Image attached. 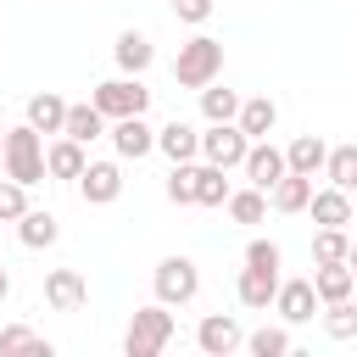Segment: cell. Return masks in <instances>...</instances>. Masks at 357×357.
I'll return each instance as SVG.
<instances>
[{"mask_svg":"<svg viewBox=\"0 0 357 357\" xmlns=\"http://www.w3.org/2000/svg\"><path fill=\"white\" fill-rule=\"evenodd\" d=\"M6 178H17V184H45V134L33 128V123H17V128H6Z\"/></svg>","mask_w":357,"mask_h":357,"instance_id":"cell-1","label":"cell"},{"mask_svg":"<svg viewBox=\"0 0 357 357\" xmlns=\"http://www.w3.org/2000/svg\"><path fill=\"white\" fill-rule=\"evenodd\" d=\"M218 73H223V39L195 33L190 45H178V56H173V78H178L184 89H206Z\"/></svg>","mask_w":357,"mask_h":357,"instance_id":"cell-2","label":"cell"},{"mask_svg":"<svg viewBox=\"0 0 357 357\" xmlns=\"http://www.w3.org/2000/svg\"><path fill=\"white\" fill-rule=\"evenodd\" d=\"M167 340H173V312H167L162 301H151V307H134V318H128V335H123V351H128V357H156Z\"/></svg>","mask_w":357,"mask_h":357,"instance_id":"cell-3","label":"cell"},{"mask_svg":"<svg viewBox=\"0 0 357 357\" xmlns=\"http://www.w3.org/2000/svg\"><path fill=\"white\" fill-rule=\"evenodd\" d=\"M89 106L100 112V117H145V106H151V89L134 78V73H123V78H106V84H95V95H89Z\"/></svg>","mask_w":357,"mask_h":357,"instance_id":"cell-4","label":"cell"},{"mask_svg":"<svg viewBox=\"0 0 357 357\" xmlns=\"http://www.w3.org/2000/svg\"><path fill=\"white\" fill-rule=\"evenodd\" d=\"M151 284H156V301H162V307H184V301H195L201 273H195L190 257H162L156 273H151Z\"/></svg>","mask_w":357,"mask_h":357,"instance_id":"cell-5","label":"cell"},{"mask_svg":"<svg viewBox=\"0 0 357 357\" xmlns=\"http://www.w3.org/2000/svg\"><path fill=\"white\" fill-rule=\"evenodd\" d=\"M245 151H251V139L240 134V123H212L206 134H201V156L212 162V167H240L245 162Z\"/></svg>","mask_w":357,"mask_h":357,"instance_id":"cell-6","label":"cell"},{"mask_svg":"<svg viewBox=\"0 0 357 357\" xmlns=\"http://www.w3.org/2000/svg\"><path fill=\"white\" fill-rule=\"evenodd\" d=\"M78 195H84L89 206H112V201L123 195V167H117V162H84Z\"/></svg>","mask_w":357,"mask_h":357,"instance_id":"cell-7","label":"cell"},{"mask_svg":"<svg viewBox=\"0 0 357 357\" xmlns=\"http://www.w3.org/2000/svg\"><path fill=\"white\" fill-rule=\"evenodd\" d=\"M240 167H245V178H251L262 195L290 173V167H284V151H279V145H268V139H251V151H245V162H240Z\"/></svg>","mask_w":357,"mask_h":357,"instance_id":"cell-8","label":"cell"},{"mask_svg":"<svg viewBox=\"0 0 357 357\" xmlns=\"http://www.w3.org/2000/svg\"><path fill=\"white\" fill-rule=\"evenodd\" d=\"M195 346H201L206 357H229V351L245 346V335H240V324H234L229 312H206L201 329H195Z\"/></svg>","mask_w":357,"mask_h":357,"instance_id":"cell-9","label":"cell"},{"mask_svg":"<svg viewBox=\"0 0 357 357\" xmlns=\"http://www.w3.org/2000/svg\"><path fill=\"white\" fill-rule=\"evenodd\" d=\"M112 145H117L123 162H139V156L156 151V128H151L145 117H117V123H112Z\"/></svg>","mask_w":357,"mask_h":357,"instance_id":"cell-10","label":"cell"},{"mask_svg":"<svg viewBox=\"0 0 357 357\" xmlns=\"http://www.w3.org/2000/svg\"><path fill=\"white\" fill-rule=\"evenodd\" d=\"M273 307H279L284 324H307V318L318 312V290H312V279H284V284L273 290Z\"/></svg>","mask_w":357,"mask_h":357,"instance_id":"cell-11","label":"cell"},{"mask_svg":"<svg viewBox=\"0 0 357 357\" xmlns=\"http://www.w3.org/2000/svg\"><path fill=\"white\" fill-rule=\"evenodd\" d=\"M273 290H279V268H240V284H234V296H240V307H251V312H262V307H273Z\"/></svg>","mask_w":357,"mask_h":357,"instance_id":"cell-12","label":"cell"},{"mask_svg":"<svg viewBox=\"0 0 357 357\" xmlns=\"http://www.w3.org/2000/svg\"><path fill=\"white\" fill-rule=\"evenodd\" d=\"M156 151H162L167 162H195V156H201V134H195L190 123H178V117H173V123H162V128H156Z\"/></svg>","mask_w":357,"mask_h":357,"instance_id":"cell-13","label":"cell"},{"mask_svg":"<svg viewBox=\"0 0 357 357\" xmlns=\"http://www.w3.org/2000/svg\"><path fill=\"white\" fill-rule=\"evenodd\" d=\"M84 296H89V290H84V273H78V268H56V273L45 279V301H50L56 312H78Z\"/></svg>","mask_w":357,"mask_h":357,"instance_id":"cell-14","label":"cell"},{"mask_svg":"<svg viewBox=\"0 0 357 357\" xmlns=\"http://www.w3.org/2000/svg\"><path fill=\"white\" fill-rule=\"evenodd\" d=\"M112 56H117V67H123V73H134V78H139V73L156 61V45H151L139 28H123V33H117V45H112Z\"/></svg>","mask_w":357,"mask_h":357,"instance_id":"cell-15","label":"cell"},{"mask_svg":"<svg viewBox=\"0 0 357 357\" xmlns=\"http://www.w3.org/2000/svg\"><path fill=\"white\" fill-rule=\"evenodd\" d=\"M234 123H240V134H245V139H268V134H273V123H279V106H273L268 95H251V100H240Z\"/></svg>","mask_w":357,"mask_h":357,"instance_id":"cell-16","label":"cell"},{"mask_svg":"<svg viewBox=\"0 0 357 357\" xmlns=\"http://www.w3.org/2000/svg\"><path fill=\"white\" fill-rule=\"evenodd\" d=\"M324 156H329V145H324L318 134H296V139L284 145V167H290V173H301V178L324 173Z\"/></svg>","mask_w":357,"mask_h":357,"instance_id":"cell-17","label":"cell"},{"mask_svg":"<svg viewBox=\"0 0 357 357\" xmlns=\"http://www.w3.org/2000/svg\"><path fill=\"white\" fill-rule=\"evenodd\" d=\"M307 206H312V223H318V229H346V223H351V195L335 190V184H329V190H312Z\"/></svg>","mask_w":357,"mask_h":357,"instance_id":"cell-18","label":"cell"},{"mask_svg":"<svg viewBox=\"0 0 357 357\" xmlns=\"http://www.w3.org/2000/svg\"><path fill=\"white\" fill-rule=\"evenodd\" d=\"M84 162H89V156H84V145H78V139H67V134H56V145H45V173H50V178H78V173H84Z\"/></svg>","mask_w":357,"mask_h":357,"instance_id":"cell-19","label":"cell"},{"mask_svg":"<svg viewBox=\"0 0 357 357\" xmlns=\"http://www.w3.org/2000/svg\"><path fill=\"white\" fill-rule=\"evenodd\" d=\"M312 290H318V307H324V301H346L357 290V279H351L346 262H318L312 268Z\"/></svg>","mask_w":357,"mask_h":357,"instance_id":"cell-20","label":"cell"},{"mask_svg":"<svg viewBox=\"0 0 357 357\" xmlns=\"http://www.w3.org/2000/svg\"><path fill=\"white\" fill-rule=\"evenodd\" d=\"M17 240H22L28 251H45V245L61 240V223H56L50 212H33V206H28V212L17 218Z\"/></svg>","mask_w":357,"mask_h":357,"instance_id":"cell-21","label":"cell"},{"mask_svg":"<svg viewBox=\"0 0 357 357\" xmlns=\"http://www.w3.org/2000/svg\"><path fill=\"white\" fill-rule=\"evenodd\" d=\"M268 201H273V212H307V201H312V178L284 173V178L268 190Z\"/></svg>","mask_w":357,"mask_h":357,"instance_id":"cell-22","label":"cell"},{"mask_svg":"<svg viewBox=\"0 0 357 357\" xmlns=\"http://www.w3.org/2000/svg\"><path fill=\"white\" fill-rule=\"evenodd\" d=\"M324 178L335 184V190H357V145H329V156H324Z\"/></svg>","mask_w":357,"mask_h":357,"instance_id":"cell-23","label":"cell"},{"mask_svg":"<svg viewBox=\"0 0 357 357\" xmlns=\"http://www.w3.org/2000/svg\"><path fill=\"white\" fill-rule=\"evenodd\" d=\"M28 123H33L39 134H61V123H67V100L50 95V89L33 95V100H28Z\"/></svg>","mask_w":357,"mask_h":357,"instance_id":"cell-24","label":"cell"},{"mask_svg":"<svg viewBox=\"0 0 357 357\" xmlns=\"http://www.w3.org/2000/svg\"><path fill=\"white\" fill-rule=\"evenodd\" d=\"M61 134H67V139H78V145H89V139H100V134H106V117H100L89 100H84V106H67Z\"/></svg>","mask_w":357,"mask_h":357,"instance_id":"cell-25","label":"cell"},{"mask_svg":"<svg viewBox=\"0 0 357 357\" xmlns=\"http://www.w3.org/2000/svg\"><path fill=\"white\" fill-rule=\"evenodd\" d=\"M223 201H229V178H223V167L201 162V167H195V206H223Z\"/></svg>","mask_w":357,"mask_h":357,"instance_id":"cell-26","label":"cell"},{"mask_svg":"<svg viewBox=\"0 0 357 357\" xmlns=\"http://www.w3.org/2000/svg\"><path fill=\"white\" fill-rule=\"evenodd\" d=\"M223 206H229V218H234V223H262V218H268V195H262L257 184H251V190H229V201H223Z\"/></svg>","mask_w":357,"mask_h":357,"instance_id":"cell-27","label":"cell"},{"mask_svg":"<svg viewBox=\"0 0 357 357\" xmlns=\"http://www.w3.org/2000/svg\"><path fill=\"white\" fill-rule=\"evenodd\" d=\"M201 112H206V123H234V112H240V95L234 89H218V78L201 89Z\"/></svg>","mask_w":357,"mask_h":357,"instance_id":"cell-28","label":"cell"},{"mask_svg":"<svg viewBox=\"0 0 357 357\" xmlns=\"http://www.w3.org/2000/svg\"><path fill=\"white\" fill-rule=\"evenodd\" d=\"M324 335H329V340H351V335H357V307H351V296H346V301H324Z\"/></svg>","mask_w":357,"mask_h":357,"instance_id":"cell-29","label":"cell"},{"mask_svg":"<svg viewBox=\"0 0 357 357\" xmlns=\"http://www.w3.org/2000/svg\"><path fill=\"white\" fill-rule=\"evenodd\" d=\"M0 351H39V357H50V340L33 335L28 324H6L0 329Z\"/></svg>","mask_w":357,"mask_h":357,"instance_id":"cell-30","label":"cell"},{"mask_svg":"<svg viewBox=\"0 0 357 357\" xmlns=\"http://www.w3.org/2000/svg\"><path fill=\"white\" fill-rule=\"evenodd\" d=\"M346 251H351L346 229H318L312 234V262H346Z\"/></svg>","mask_w":357,"mask_h":357,"instance_id":"cell-31","label":"cell"},{"mask_svg":"<svg viewBox=\"0 0 357 357\" xmlns=\"http://www.w3.org/2000/svg\"><path fill=\"white\" fill-rule=\"evenodd\" d=\"M167 201H173V206H195V167H190V162H173V173H167Z\"/></svg>","mask_w":357,"mask_h":357,"instance_id":"cell-32","label":"cell"},{"mask_svg":"<svg viewBox=\"0 0 357 357\" xmlns=\"http://www.w3.org/2000/svg\"><path fill=\"white\" fill-rule=\"evenodd\" d=\"M245 351L251 357H284L290 351V335L284 329H257V335H245Z\"/></svg>","mask_w":357,"mask_h":357,"instance_id":"cell-33","label":"cell"},{"mask_svg":"<svg viewBox=\"0 0 357 357\" xmlns=\"http://www.w3.org/2000/svg\"><path fill=\"white\" fill-rule=\"evenodd\" d=\"M28 212V184H17V178H0V223H17Z\"/></svg>","mask_w":357,"mask_h":357,"instance_id":"cell-34","label":"cell"},{"mask_svg":"<svg viewBox=\"0 0 357 357\" xmlns=\"http://www.w3.org/2000/svg\"><path fill=\"white\" fill-rule=\"evenodd\" d=\"M167 6H173V17H178V22H195V28L212 17V0H167Z\"/></svg>","mask_w":357,"mask_h":357,"instance_id":"cell-35","label":"cell"},{"mask_svg":"<svg viewBox=\"0 0 357 357\" xmlns=\"http://www.w3.org/2000/svg\"><path fill=\"white\" fill-rule=\"evenodd\" d=\"M245 262H251V268H279V245H273V240H251V245H245Z\"/></svg>","mask_w":357,"mask_h":357,"instance_id":"cell-36","label":"cell"},{"mask_svg":"<svg viewBox=\"0 0 357 357\" xmlns=\"http://www.w3.org/2000/svg\"><path fill=\"white\" fill-rule=\"evenodd\" d=\"M346 268H351V279H357V240H351V251H346Z\"/></svg>","mask_w":357,"mask_h":357,"instance_id":"cell-37","label":"cell"},{"mask_svg":"<svg viewBox=\"0 0 357 357\" xmlns=\"http://www.w3.org/2000/svg\"><path fill=\"white\" fill-rule=\"evenodd\" d=\"M6 296H11V273L0 268V301H6Z\"/></svg>","mask_w":357,"mask_h":357,"instance_id":"cell-38","label":"cell"},{"mask_svg":"<svg viewBox=\"0 0 357 357\" xmlns=\"http://www.w3.org/2000/svg\"><path fill=\"white\" fill-rule=\"evenodd\" d=\"M0 167H6V134H0Z\"/></svg>","mask_w":357,"mask_h":357,"instance_id":"cell-39","label":"cell"},{"mask_svg":"<svg viewBox=\"0 0 357 357\" xmlns=\"http://www.w3.org/2000/svg\"><path fill=\"white\" fill-rule=\"evenodd\" d=\"M0 6H6V0H0Z\"/></svg>","mask_w":357,"mask_h":357,"instance_id":"cell-40","label":"cell"}]
</instances>
